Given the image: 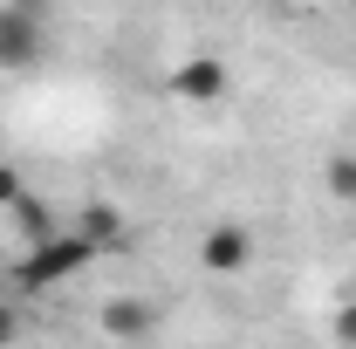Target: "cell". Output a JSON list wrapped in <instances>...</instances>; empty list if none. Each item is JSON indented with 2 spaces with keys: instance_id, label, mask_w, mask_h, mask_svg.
<instances>
[{
  "instance_id": "1",
  "label": "cell",
  "mask_w": 356,
  "mask_h": 349,
  "mask_svg": "<svg viewBox=\"0 0 356 349\" xmlns=\"http://www.w3.org/2000/svg\"><path fill=\"white\" fill-rule=\"evenodd\" d=\"M89 261H96V247H89L83 233H76V226H55L42 240H28V254L14 261V288H21V295H48V288L76 281Z\"/></svg>"
},
{
  "instance_id": "2",
  "label": "cell",
  "mask_w": 356,
  "mask_h": 349,
  "mask_svg": "<svg viewBox=\"0 0 356 349\" xmlns=\"http://www.w3.org/2000/svg\"><path fill=\"white\" fill-rule=\"evenodd\" d=\"M42 62V14L0 0V76H28Z\"/></svg>"
},
{
  "instance_id": "6",
  "label": "cell",
  "mask_w": 356,
  "mask_h": 349,
  "mask_svg": "<svg viewBox=\"0 0 356 349\" xmlns=\"http://www.w3.org/2000/svg\"><path fill=\"white\" fill-rule=\"evenodd\" d=\"M322 178H329V192H336V199H350V206H356V151L329 158V172H322Z\"/></svg>"
},
{
  "instance_id": "7",
  "label": "cell",
  "mask_w": 356,
  "mask_h": 349,
  "mask_svg": "<svg viewBox=\"0 0 356 349\" xmlns=\"http://www.w3.org/2000/svg\"><path fill=\"white\" fill-rule=\"evenodd\" d=\"M21 192H28V185H21V172H7V165H0V206H14Z\"/></svg>"
},
{
  "instance_id": "9",
  "label": "cell",
  "mask_w": 356,
  "mask_h": 349,
  "mask_svg": "<svg viewBox=\"0 0 356 349\" xmlns=\"http://www.w3.org/2000/svg\"><path fill=\"white\" fill-rule=\"evenodd\" d=\"M350 14H356V0H350Z\"/></svg>"
},
{
  "instance_id": "4",
  "label": "cell",
  "mask_w": 356,
  "mask_h": 349,
  "mask_svg": "<svg viewBox=\"0 0 356 349\" xmlns=\"http://www.w3.org/2000/svg\"><path fill=\"white\" fill-rule=\"evenodd\" d=\"M199 261L213 267V274H240V267L254 261V233H247V226H213V233L199 240Z\"/></svg>"
},
{
  "instance_id": "5",
  "label": "cell",
  "mask_w": 356,
  "mask_h": 349,
  "mask_svg": "<svg viewBox=\"0 0 356 349\" xmlns=\"http://www.w3.org/2000/svg\"><path fill=\"white\" fill-rule=\"evenodd\" d=\"M69 226L83 233V240H89V247H96V254H117V247H124V233H131L117 206H83V213L69 219Z\"/></svg>"
},
{
  "instance_id": "3",
  "label": "cell",
  "mask_w": 356,
  "mask_h": 349,
  "mask_svg": "<svg viewBox=\"0 0 356 349\" xmlns=\"http://www.w3.org/2000/svg\"><path fill=\"white\" fill-rule=\"evenodd\" d=\"M172 96L178 103H220V96H233V69L220 55H185V62H172Z\"/></svg>"
},
{
  "instance_id": "8",
  "label": "cell",
  "mask_w": 356,
  "mask_h": 349,
  "mask_svg": "<svg viewBox=\"0 0 356 349\" xmlns=\"http://www.w3.org/2000/svg\"><path fill=\"white\" fill-rule=\"evenodd\" d=\"M14 329H21V315H14V308H0V336H14Z\"/></svg>"
}]
</instances>
